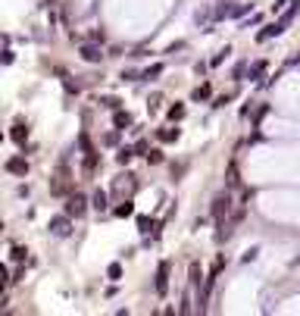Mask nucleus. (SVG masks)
I'll use <instances>...</instances> for the list:
<instances>
[{
  "label": "nucleus",
  "mask_w": 300,
  "mask_h": 316,
  "mask_svg": "<svg viewBox=\"0 0 300 316\" xmlns=\"http://www.w3.org/2000/svg\"><path fill=\"white\" fill-rule=\"evenodd\" d=\"M69 188H72L69 169H66V166H59V169H56V175H54V182H50V194H66Z\"/></svg>",
  "instance_id": "obj_1"
},
{
  "label": "nucleus",
  "mask_w": 300,
  "mask_h": 316,
  "mask_svg": "<svg viewBox=\"0 0 300 316\" xmlns=\"http://www.w3.org/2000/svg\"><path fill=\"white\" fill-rule=\"evenodd\" d=\"M228 213H231V198L228 194H219V198L213 201V219H216V223H225Z\"/></svg>",
  "instance_id": "obj_2"
},
{
  "label": "nucleus",
  "mask_w": 300,
  "mask_h": 316,
  "mask_svg": "<svg viewBox=\"0 0 300 316\" xmlns=\"http://www.w3.org/2000/svg\"><path fill=\"white\" fill-rule=\"evenodd\" d=\"M84 210H88V201H84V194H72L69 201H66V213H69V216H84Z\"/></svg>",
  "instance_id": "obj_3"
},
{
  "label": "nucleus",
  "mask_w": 300,
  "mask_h": 316,
  "mask_svg": "<svg viewBox=\"0 0 300 316\" xmlns=\"http://www.w3.org/2000/svg\"><path fill=\"white\" fill-rule=\"evenodd\" d=\"M166 291H169V260H163L157 266V294L163 297Z\"/></svg>",
  "instance_id": "obj_4"
},
{
  "label": "nucleus",
  "mask_w": 300,
  "mask_h": 316,
  "mask_svg": "<svg viewBox=\"0 0 300 316\" xmlns=\"http://www.w3.org/2000/svg\"><path fill=\"white\" fill-rule=\"evenodd\" d=\"M6 172H10V175H28V160H25V157H10V160H6Z\"/></svg>",
  "instance_id": "obj_5"
},
{
  "label": "nucleus",
  "mask_w": 300,
  "mask_h": 316,
  "mask_svg": "<svg viewBox=\"0 0 300 316\" xmlns=\"http://www.w3.org/2000/svg\"><path fill=\"white\" fill-rule=\"evenodd\" d=\"M50 232H54L56 238H66L72 232V226H69V213L66 216H56V219H50Z\"/></svg>",
  "instance_id": "obj_6"
},
{
  "label": "nucleus",
  "mask_w": 300,
  "mask_h": 316,
  "mask_svg": "<svg viewBox=\"0 0 300 316\" xmlns=\"http://www.w3.org/2000/svg\"><path fill=\"white\" fill-rule=\"evenodd\" d=\"M10 138H13L16 144H25V141H28V125H25V122H16L13 132H10Z\"/></svg>",
  "instance_id": "obj_7"
},
{
  "label": "nucleus",
  "mask_w": 300,
  "mask_h": 316,
  "mask_svg": "<svg viewBox=\"0 0 300 316\" xmlns=\"http://www.w3.org/2000/svg\"><path fill=\"white\" fill-rule=\"evenodd\" d=\"M100 47H94V44H84L82 47V59H88V63H100Z\"/></svg>",
  "instance_id": "obj_8"
},
{
  "label": "nucleus",
  "mask_w": 300,
  "mask_h": 316,
  "mask_svg": "<svg viewBox=\"0 0 300 316\" xmlns=\"http://www.w3.org/2000/svg\"><path fill=\"white\" fill-rule=\"evenodd\" d=\"M94 210H97V213L107 210V191H97V194H94Z\"/></svg>",
  "instance_id": "obj_9"
},
{
  "label": "nucleus",
  "mask_w": 300,
  "mask_h": 316,
  "mask_svg": "<svg viewBox=\"0 0 300 316\" xmlns=\"http://www.w3.org/2000/svg\"><path fill=\"white\" fill-rule=\"evenodd\" d=\"M157 138H160V141H175V138H178V129H160Z\"/></svg>",
  "instance_id": "obj_10"
},
{
  "label": "nucleus",
  "mask_w": 300,
  "mask_h": 316,
  "mask_svg": "<svg viewBox=\"0 0 300 316\" xmlns=\"http://www.w3.org/2000/svg\"><path fill=\"white\" fill-rule=\"evenodd\" d=\"M132 213H135L132 201H122V203H119V207H116V216H132Z\"/></svg>",
  "instance_id": "obj_11"
},
{
  "label": "nucleus",
  "mask_w": 300,
  "mask_h": 316,
  "mask_svg": "<svg viewBox=\"0 0 300 316\" xmlns=\"http://www.w3.org/2000/svg\"><path fill=\"white\" fill-rule=\"evenodd\" d=\"M182 116H185V107H182V104H172V107H169V119H172V122H178Z\"/></svg>",
  "instance_id": "obj_12"
},
{
  "label": "nucleus",
  "mask_w": 300,
  "mask_h": 316,
  "mask_svg": "<svg viewBox=\"0 0 300 316\" xmlns=\"http://www.w3.org/2000/svg\"><path fill=\"white\" fill-rule=\"evenodd\" d=\"M125 125H132V116H128V113H116V129H125Z\"/></svg>",
  "instance_id": "obj_13"
},
{
  "label": "nucleus",
  "mask_w": 300,
  "mask_h": 316,
  "mask_svg": "<svg viewBox=\"0 0 300 316\" xmlns=\"http://www.w3.org/2000/svg\"><path fill=\"white\" fill-rule=\"evenodd\" d=\"M210 97V85H200V88L194 91V100H207Z\"/></svg>",
  "instance_id": "obj_14"
},
{
  "label": "nucleus",
  "mask_w": 300,
  "mask_h": 316,
  "mask_svg": "<svg viewBox=\"0 0 300 316\" xmlns=\"http://www.w3.org/2000/svg\"><path fill=\"white\" fill-rule=\"evenodd\" d=\"M138 229H141V232H153V219L141 216V219H138Z\"/></svg>",
  "instance_id": "obj_15"
},
{
  "label": "nucleus",
  "mask_w": 300,
  "mask_h": 316,
  "mask_svg": "<svg viewBox=\"0 0 300 316\" xmlns=\"http://www.w3.org/2000/svg\"><path fill=\"white\" fill-rule=\"evenodd\" d=\"M107 276H109V279H119V276H122V266H119V263H109Z\"/></svg>",
  "instance_id": "obj_16"
},
{
  "label": "nucleus",
  "mask_w": 300,
  "mask_h": 316,
  "mask_svg": "<svg viewBox=\"0 0 300 316\" xmlns=\"http://www.w3.org/2000/svg\"><path fill=\"white\" fill-rule=\"evenodd\" d=\"M116 160H119V163H122V166H125V163H128V160H132V150H128V147H122V150H119V153H116Z\"/></svg>",
  "instance_id": "obj_17"
},
{
  "label": "nucleus",
  "mask_w": 300,
  "mask_h": 316,
  "mask_svg": "<svg viewBox=\"0 0 300 316\" xmlns=\"http://www.w3.org/2000/svg\"><path fill=\"white\" fill-rule=\"evenodd\" d=\"M191 285H200V266L191 263Z\"/></svg>",
  "instance_id": "obj_18"
},
{
  "label": "nucleus",
  "mask_w": 300,
  "mask_h": 316,
  "mask_svg": "<svg viewBox=\"0 0 300 316\" xmlns=\"http://www.w3.org/2000/svg\"><path fill=\"white\" fill-rule=\"evenodd\" d=\"M25 254H28L25 247H13V260H16V263H22V260H25Z\"/></svg>",
  "instance_id": "obj_19"
},
{
  "label": "nucleus",
  "mask_w": 300,
  "mask_h": 316,
  "mask_svg": "<svg viewBox=\"0 0 300 316\" xmlns=\"http://www.w3.org/2000/svg\"><path fill=\"white\" fill-rule=\"evenodd\" d=\"M147 160L150 163H163V153L160 150H147Z\"/></svg>",
  "instance_id": "obj_20"
},
{
  "label": "nucleus",
  "mask_w": 300,
  "mask_h": 316,
  "mask_svg": "<svg viewBox=\"0 0 300 316\" xmlns=\"http://www.w3.org/2000/svg\"><path fill=\"white\" fill-rule=\"evenodd\" d=\"M266 69V63H253V69H250V79H256V75H263Z\"/></svg>",
  "instance_id": "obj_21"
},
{
  "label": "nucleus",
  "mask_w": 300,
  "mask_h": 316,
  "mask_svg": "<svg viewBox=\"0 0 300 316\" xmlns=\"http://www.w3.org/2000/svg\"><path fill=\"white\" fill-rule=\"evenodd\" d=\"M160 72H163V66H153V69H147V72H144V79H157Z\"/></svg>",
  "instance_id": "obj_22"
},
{
  "label": "nucleus",
  "mask_w": 300,
  "mask_h": 316,
  "mask_svg": "<svg viewBox=\"0 0 300 316\" xmlns=\"http://www.w3.org/2000/svg\"><path fill=\"white\" fill-rule=\"evenodd\" d=\"M228 185H238V169H235V166L228 169Z\"/></svg>",
  "instance_id": "obj_23"
}]
</instances>
